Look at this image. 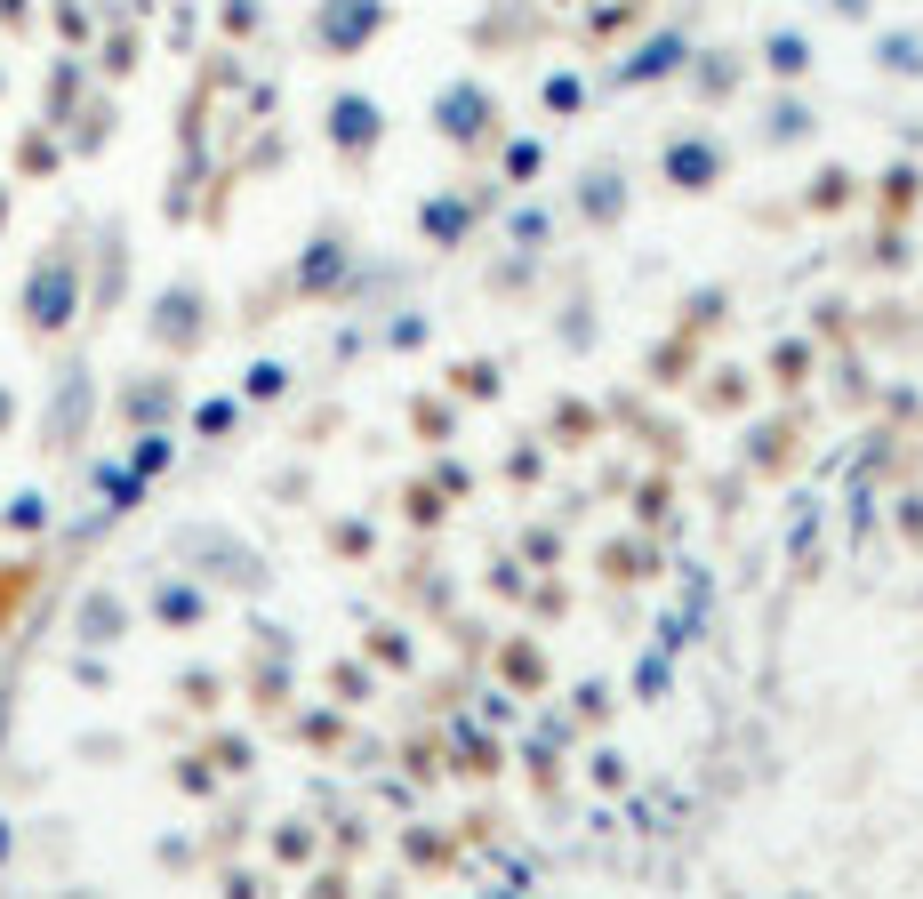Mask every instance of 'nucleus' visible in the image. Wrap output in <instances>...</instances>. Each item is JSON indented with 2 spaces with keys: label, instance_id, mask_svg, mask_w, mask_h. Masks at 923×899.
Returning a JSON list of instances; mask_svg holds the SVG:
<instances>
[{
  "label": "nucleus",
  "instance_id": "2",
  "mask_svg": "<svg viewBox=\"0 0 923 899\" xmlns=\"http://www.w3.org/2000/svg\"><path fill=\"white\" fill-rule=\"evenodd\" d=\"M771 65H779V73H803V41H771Z\"/></svg>",
  "mask_w": 923,
  "mask_h": 899
},
{
  "label": "nucleus",
  "instance_id": "1",
  "mask_svg": "<svg viewBox=\"0 0 923 899\" xmlns=\"http://www.w3.org/2000/svg\"><path fill=\"white\" fill-rule=\"evenodd\" d=\"M667 169H675V185L691 177V193H699V185L715 177V145H675V153H667Z\"/></svg>",
  "mask_w": 923,
  "mask_h": 899
}]
</instances>
